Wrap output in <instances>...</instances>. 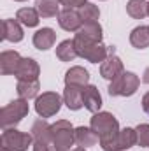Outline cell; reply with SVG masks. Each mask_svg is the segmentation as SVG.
Listing matches in <instances>:
<instances>
[{
	"mask_svg": "<svg viewBox=\"0 0 149 151\" xmlns=\"http://www.w3.org/2000/svg\"><path fill=\"white\" fill-rule=\"evenodd\" d=\"M62 104H63V100L56 91H44L42 95H39L35 99V113L44 119L51 118L60 113Z\"/></svg>",
	"mask_w": 149,
	"mask_h": 151,
	"instance_id": "cell-8",
	"label": "cell"
},
{
	"mask_svg": "<svg viewBox=\"0 0 149 151\" xmlns=\"http://www.w3.org/2000/svg\"><path fill=\"white\" fill-rule=\"evenodd\" d=\"M74 44L77 55L91 63H104L107 60V56L111 55V49L107 46H104L102 42H90V40L74 37Z\"/></svg>",
	"mask_w": 149,
	"mask_h": 151,
	"instance_id": "cell-4",
	"label": "cell"
},
{
	"mask_svg": "<svg viewBox=\"0 0 149 151\" xmlns=\"http://www.w3.org/2000/svg\"><path fill=\"white\" fill-rule=\"evenodd\" d=\"M34 146V135L27 132H19L14 127L4 128L0 137V151H27Z\"/></svg>",
	"mask_w": 149,
	"mask_h": 151,
	"instance_id": "cell-1",
	"label": "cell"
},
{
	"mask_svg": "<svg viewBox=\"0 0 149 151\" xmlns=\"http://www.w3.org/2000/svg\"><path fill=\"white\" fill-rule=\"evenodd\" d=\"M140 86V79L139 76L128 70H123L117 77H114L107 88L111 97H132L137 93Z\"/></svg>",
	"mask_w": 149,
	"mask_h": 151,
	"instance_id": "cell-2",
	"label": "cell"
},
{
	"mask_svg": "<svg viewBox=\"0 0 149 151\" xmlns=\"http://www.w3.org/2000/svg\"><path fill=\"white\" fill-rule=\"evenodd\" d=\"M53 151H56V150H54V148H53Z\"/></svg>",
	"mask_w": 149,
	"mask_h": 151,
	"instance_id": "cell-35",
	"label": "cell"
},
{
	"mask_svg": "<svg viewBox=\"0 0 149 151\" xmlns=\"http://www.w3.org/2000/svg\"><path fill=\"white\" fill-rule=\"evenodd\" d=\"M75 144V128L70 121L58 119L53 123V146L56 151H72Z\"/></svg>",
	"mask_w": 149,
	"mask_h": 151,
	"instance_id": "cell-6",
	"label": "cell"
},
{
	"mask_svg": "<svg viewBox=\"0 0 149 151\" xmlns=\"http://www.w3.org/2000/svg\"><path fill=\"white\" fill-rule=\"evenodd\" d=\"M100 142V137L95 134V130L90 127H77L75 128V144L81 148H91Z\"/></svg>",
	"mask_w": 149,
	"mask_h": 151,
	"instance_id": "cell-19",
	"label": "cell"
},
{
	"mask_svg": "<svg viewBox=\"0 0 149 151\" xmlns=\"http://www.w3.org/2000/svg\"><path fill=\"white\" fill-rule=\"evenodd\" d=\"M90 83V72L84 69V67H70L67 72H65V86H79V88H84L88 86Z\"/></svg>",
	"mask_w": 149,
	"mask_h": 151,
	"instance_id": "cell-16",
	"label": "cell"
},
{
	"mask_svg": "<svg viewBox=\"0 0 149 151\" xmlns=\"http://www.w3.org/2000/svg\"><path fill=\"white\" fill-rule=\"evenodd\" d=\"M62 5H65L67 9H75V7H82L84 4H88V0H58Z\"/></svg>",
	"mask_w": 149,
	"mask_h": 151,
	"instance_id": "cell-29",
	"label": "cell"
},
{
	"mask_svg": "<svg viewBox=\"0 0 149 151\" xmlns=\"http://www.w3.org/2000/svg\"><path fill=\"white\" fill-rule=\"evenodd\" d=\"M21 60L23 58L18 51H2L0 53V72L4 76H14Z\"/></svg>",
	"mask_w": 149,
	"mask_h": 151,
	"instance_id": "cell-13",
	"label": "cell"
},
{
	"mask_svg": "<svg viewBox=\"0 0 149 151\" xmlns=\"http://www.w3.org/2000/svg\"><path fill=\"white\" fill-rule=\"evenodd\" d=\"M148 11L149 2H146V0H128V4H126V12L133 19H144L146 16H149Z\"/></svg>",
	"mask_w": 149,
	"mask_h": 151,
	"instance_id": "cell-26",
	"label": "cell"
},
{
	"mask_svg": "<svg viewBox=\"0 0 149 151\" xmlns=\"http://www.w3.org/2000/svg\"><path fill=\"white\" fill-rule=\"evenodd\" d=\"M25 37L23 27L18 19H4L2 21V39L9 42H21Z\"/></svg>",
	"mask_w": 149,
	"mask_h": 151,
	"instance_id": "cell-14",
	"label": "cell"
},
{
	"mask_svg": "<svg viewBox=\"0 0 149 151\" xmlns=\"http://www.w3.org/2000/svg\"><path fill=\"white\" fill-rule=\"evenodd\" d=\"M79 14L82 18V25L84 23H93V21H98L100 18V9L95 5V4H84L81 9H79Z\"/></svg>",
	"mask_w": 149,
	"mask_h": 151,
	"instance_id": "cell-27",
	"label": "cell"
},
{
	"mask_svg": "<svg viewBox=\"0 0 149 151\" xmlns=\"http://www.w3.org/2000/svg\"><path fill=\"white\" fill-rule=\"evenodd\" d=\"M100 146L104 151H126L133 146H137V130L135 128H123L114 137L107 141H100Z\"/></svg>",
	"mask_w": 149,
	"mask_h": 151,
	"instance_id": "cell-7",
	"label": "cell"
},
{
	"mask_svg": "<svg viewBox=\"0 0 149 151\" xmlns=\"http://www.w3.org/2000/svg\"><path fill=\"white\" fill-rule=\"evenodd\" d=\"M39 90H40L39 79L37 81H18V86H16L18 97H19V99H25V100L37 99L39 97Z\"/></svg>",
	"mask_w": 149,
	"mask_h": 151,
	"instance_id": "cell-23",
	"label": "cell"
},
{
	"mask_svg": "<svg viewBox=\"0 0 149 151\" xmlns=\"http://www.w3.org/2000/svg\"><path fill=\"white\" fill-rule=\"evenodd\" d=\"M82 104L90 113L93 114L100 113V109H102V95H100L97 86L88 84V86L82 88Z\"/></svg>",
	"mask_w": 149,
	"mask_h": 151,
	"instance_id": "cell-12",
	"label": "cell"
},
{
	"mask_svg": "<svg viewBox=\"0 0 149 151\" xmlns=\"http://www.w3.org/2000/svg\"><path fill=\"white\" fill-rule=\"evenodd\" d=\"M77 56H79V55H77V51H75L74 39L62 40V42L56 46V58H58L60 62H72Z\"/></svg>",
	"mask_w": 149,
	"mask_h": 151,
	"instance_id": "cell-22",
	"label": "cell"
},
{
	"mask_svg": "<svg viewBox=\"0 0 149 151\" xmlns=\"http://www.w3.org/2000/svg\"><path fill=\"white\" fill-rule=\"evenodd\" d=\"M140 104H142V111L146 114H149V91L142 97V102H140Z\"/></svg>",
	"mask_w": 149,
	"mask_h": 151,
	"instance_id": "cell-31",
	"label": "cell"
},
{
	"mask_svg": "<svg viewBox=\"0 0 149 151\" xmlns=\"http://www.w3.org/2000/svg\"><path fill=\"white\" fill-rule=\"evenodd\" d=\"M137 144L149 150V123H140L137 128Z\"/></svg>",
	"mask_w": 149,
	"mask_h": 151,
	"instance_id": "cell-28",
	"label": "cell"
},
{
	"mask_svg": "<svg viewBox=\"0 0 149 151\" xmlns=\"http://www.w3.org/2000/svg\"><path fill=\"white\" fill-rule=\"evenodd\" d=\"M90 127L95 130V134L100 137V141H107L119 132V121L116 119L114 114L107 113V111H100V113L93 114Z\"/></svg>",
	"mask_w": 149,
	"mask_h": 151,
	"instance_id": "cell-5",
	"label": "cell"
},
{
	"mask_svg": "<svg viewBox=\"0 0 149 151\" xmlns=\"http://www.w3.org/2000/svg\"><path fill=\"white\" fill-rule=\"evenodd\" d=\"M148 12H149V11H148Z\"/></svg>",
	"mask_w": 149,
	"mask_h": 151,
	"instance_id": "cell-36",
	"label": "cell"
},
{
	"mask_svg": "<svg viewBox=\"0 0 149 151\" xmlns=\"http://www.w3.org/2000/svg\"><path fill=\"white\" fill-rule=\"evenodd\" d=\"M34 46L37 47L39 51H47L54 46L56 42V34L53 28L49 27H44V28H39L37 32L34 34V39H32Z\"/></svg>",
	"mask_w": 149,
	"mask_h": 151,
	"instance_id": "cell-15",
	"label": "cell"
},
{
	"mask_svg": "<svg viewBox=\"0 0 149 151\" xmlns=\"http://www.w3.org/2000/svg\"><path fill=\"white\" fill-rule=\"evenodd\" d=\"M40 76V67L34 58H23L18 65L14 77L18 81H37Z\"/></svg>",
	"mask_w": 149,
	"mask_h": 151,
	"instance_id": "cell-10",
	"label": "cell"
},
{
	"mask_svg": "<svg viewBox=\"0 0 149 151\" xmlns=\"http://www.w3.org/2000/svg\"><path fill=\"white\" fill-rule=\"evenodd\" d=\"M14 2H28V0H14Z\"/></svg>",
	"mask_w": 149,
	"mask_h": 151,
	"instance_id": "cell-34",
	"label": "cell"
},
{
	"mask_svg": "<svg viewBox=\"0 0 149 151\" xmlns=\"http://www.w3.org/2000/svg\"><path fill=\"white\" fill-rule=\"evenodd\" d=\"M142 81H144L146 84H149V67L144 70V74H142Z\"/></svg>",
	"mask_w": 149,
	"mask_h": 151,
	"instance_id": "cell-32",
	"label": "cell"
},
{
	"mask_svg": "<svg viewBox=\"0 0 149 151\" xmlns=\"http://www.w3.org/2000/svg\"><path fill=\"white\" fill-rule=\"evenodd\" d=\"M123 70H125V69H123L121 58L116 56V55H114V49H111V55H109L107 60L100 65V76H102L104 79H107V81H112L114 77H117Z\"/></svg>",
	"mask_w": 149,
	"mask_h": 151,
	"instance_id": "cell-11",
	"label": "cell"
},
{
	"mask_svg": "<svg viewBox=\"0 0 149 151\" xmlns=\"http://www.w3.org/2000/svg\"><path fill=\"white\" fill-rule=\"evenodd\" d=\"M77 39H82V40H90V42H102V27L98 21H93V23H84L79 32L75 34Z\"/></svg>",
	"mask_w": 149,
	"mask_h": 151,
	"instance_id": "cell-20",
	"label": "cell"
},
{
	"mask_svg": "<svg viewBox=\"0 0 149 151\" xmlns=\"http://www.w3.org/2000/svg\"><path fill=\"white\" fill-rule=\"evenodd\" d=\"M130 42L137 49H146L149 47V27H135L130 34Z\"/></svg>",
	"mask_w": 149,
	"mask_h": 151,
	"instance_id": "cell-24",
	"label": "cell"
},
{
	"mask_svg": "<svg viewBox=\"0 0 149 151\" xmlns=\"http://www.w3.org/2000/svg\"><path fill=\"white\" fill-rule=\"evenodd\" d=\"M28 113H30L28 100L18 99V100L9 102L0 111V125H2V128H12L14 125L23 121V118H27Z\"/></svg>",
	"mask_w": 149,
	"mask_h": 151,
	"instance_id": "cell-3",
	"label": "cell"
},
{
	"mask_svg": "<svg viewBox=\"0 0 149 151\" xmlns=\"http://www.w3.org/2000/svg\"><path fill=\"white\" fill-rule=\"evenodd\" d=\"M16 19L21 25H25L28 28H34V27H37L39 21H40V14H39V11L35 7H21L16 12Z\"/></svg>",
	"mask_w": 149,
	"mask_h": 151,
	"instance_id": "cell-21",
	"label": "cell"
},
{
	"mask_svg": "<svg viewBox=\"0 0 149 151\" xmlns=\"http://www.w3.org/2000/svg\"><path fill=\"white\" fill-rule=\"evenodd\" d=\"M32 135H34V141L53 144V125H49L44 118H40L32 125Z\"/></svg>",
	"mask_w": 149,
	"mask_h": 151,
	"instance_id": "cell-17",
	"label": "cell"
},
{
	"mask_svg": "<svg viewBox=\"0 0 149 151\" xmlns=\"http://www.w3.org/2000/svg\"><path fill=\"white\" fill-rule=\"evenodd\" d=\"M63 104L70 111H79L81 107H84V104H82V88H79V86H65V90H63Z\"/></svg>",
	"mask_w": 149,
	"mask_h": 151,
	"instance_id": "cell-18",
	"label": "cell"
},
{
	"mask_svg": "<svg viewBox=\"0 0 149 151\" xmlns=\"http://www.w3.org/2000/svg\"><path fill=\"white\" fill-rule=\"evenodd\" d=\"M53 144H46V142H40V141H34V146L32 150L34 151H53Z\"/></svg>",
	"mask_w": 149,
	"mask_h": 151,
	"instance_id": "cell-30",
	"label": "cell"
},
{
	"mask_svg": "<svg viewBox=\"0 0 149 151\" xmlns=\"http://www.w3.org/2000/svg\"><path fill=\"white\" fill-rule=\"evenodd\" d=\"M35 9L40 18H58L60 14V2L58 0H37Z\"/></svg>",
	"mask_w": 149,
	"mask_h": 151,
	"instance_id": "cell-25",
	"label": "cell"
},
{
	"mask_svg": "<svg viewBox=\"0 0 149 151\" xmlns=\"http://www.w3.org/2000/svg\"><path fill=\"white\" fill-rule=\"evenodd\" d=\"M72 151H86V148H81V146H77V148H74Z\"/></svg>",
	"mask_w": 149,
	"mask_h": 151,
	"instance_id": "cell-33",
	"label": "cell"
},
{
	"mask_svg": "<svg viewBox=\"0 0 149 151\" xmlns=\"http://www.w3.org/2000/svg\"><path fill=\"white\" fill-rule=\"evenodd\" d=\"M58 25L65 30V32H79V28L82 27V18L79 14V11L75 9H63L58 14Z\"/></svg>",
	"mask_w": 149,
	"mask_h": 151,
	"instance_id": "cell-9",
	"label": "cell"
}]
</instances>
